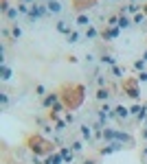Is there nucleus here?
Masks as SVG:
<instances>
[{"instance_id": "9", "label": "nucleus", "mask_w": 147, "mask_h": 164, "mask_svg": "<svg viewBox=\"0 0 147 164\" xmlns=\"http://www.w3.org/2000/svg\"><path fill=\"white\" fill-rule=\"evenodd\" d=\"M86 164H92V162H86Z\"/></svg>"}, {"instance_id": "1", "label": "nucleus", "mask_w": 147, "mask_h": 164, "mask_svg": "<svg viewBox=\"0 0 147 164\" xmlns=\"http://www.w3.org/2000/svg\"><path fill=\"white\" fill-rule=\"evenodd\" d=\"M46 7H48V11H51V13H59V11H62V5L57 2V0H51Z\"/></svg>"}, {"instance_id": "8", "label": "nucleus", "mask_w": 147, "mask_h": 164, "mask_svg": "<svg viewBox=\"0 0 147 164\" xmlns=\"http://www.w3.org/2000/svg\"><path fill=\"white\" fill-rule=\"evenodd\" d=\"M57 29H59V31H62V33H68V27H66V24H64V22H59V27H57Z\"/></svg>"}, {"instance_id": "5", "label": "nucleus", "mask_w": 147, "mask_h": 164, "mask_svg": "<svg viewBox=\"0 0 147 164\" xmlns=\"http://www.w3.org/2000/svg\"><path fill=\"white\" fill-rule=\"evenodd\" d=\"M77 22H79V24H81V27H86V24H90V20H88L86 15H81V18L77 20Z\"/></svg>"}, {"instance_id": "7", "label": "nucleus", "mask_w": 147, "mask_h": 164, "mask_svg": "<svg viewBox=\"0 0 147 164\" xmlns=\"http://www.w3.org/2000/svg\"><path fill=\"white\" fill-rule=\"evenodd\" d=\"M68 42L75 44V42H77V33H68Z\"/></svg>"}, {"instance_id": "4", "label": "nucleus", "mask_w": 147, "mask_h": 164, "mask_svg": "<svg viewBox=\"0 0 147 164\" xmlns=\"http://www.w3.org/2000/svg\"><path fill=\"white\" fill-rule=\"evenodd\" d=\"M81 133H84V138H90V136H92L90 127H81Z\"/></svg>"}, {"instance_id": "3", "label": "nucleus", "mask_w": 147, "mask_h": 164, "mask_svg": "<svg viewBox=\"0 0 147 164\" xmlns=\"http://www.w3.org/2000/svg\"><path fill=\"white\" fill-rule=\"evenodd\" d=\"M119 27H121V29H128V27H130V20H128V18H121V20H119Z\"/></svg>"}, {"instance_id": "2", "label": "nucleus", "mask_w": 147, "mask_h": 164, "mask_svg": "<svg viewBox=\"0 0 147 164\" xmlns=\"http://www.w3.org/2000/svg\"><path fill=\"white\" fill-rule=\"evenodd\" d=\"M128 114H130V112H128L125 107H116V116H119V118H128Z\"/></svg>"}, {"instance_id": "6", "label": "nucleus", "mask_w": 147, "mask_h": 164, "mask_svg": "<svg viewBox=\"0 0 147 164\" xmlns=\"http://www.w3.org/2000/svg\"><path fill=\"white\" fill-rule=\"evenodd\" d=\"M97 96H99L101 101H103V99H108V90H99V94H97Z\"/></svg>"}]
</instances>
